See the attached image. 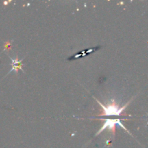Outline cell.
Returning <instances> with one entry per match:
<instances>
[{"label":"cell","mask_w":148,"mask_h":148,"mask_svg":"<svg viewBox=\"0 0 148 148\" xmlns=\"http://www.w3.org/2000/svg\"><path fill=\"white\" fill-rule=\"evenodd\" d=\"M95 99L99 103V105L102 107L103 110V114L100 116H119L124 111V110L127 108L128 104L130 103V102H128L125 106L120 108L118 105L115 103V101L112 100L113 103L108 105L107 106H105L101 102H99V101H98L96 98H95Z\"/></svg>","instance_id":"6da1fadb"},{"label":"cell","mask_w":148,"mask_h":148,"mask_svg":"<svg viewBox=\"0 0 148 148\" xmlns=\"http://www.w3.org/2000/svg\"><path fill=\"white\" fill-rule=\"evenodd\" d=\"M10 60L12 61V69L10 71V72L7 73V75L8 74H10V72H12V71H15L16 73L18 74V71L19 69H21V70H23V68H22V66H23V64H22V60H23L24 59H23L22 60L19 61L18 60V57H16V59H12V58L10 57Z\"/></svg>","instance_id":"277c9868"},{"label":"cell","mask_w":148,"mask_h":148,"mask_svg":"<svg viewBox=\"0 0 148 148\" xmlns=\"http://www.w3.org/2000/svg\"><path fill=\"white\" fill-rule=\"evenodd\" d=\"M101 46H95V47L92 48V49H87V50H83V51H82L79 52V53H76V54H75V55H73V56L69 57L67 59V60L72 61V60H75V59H80V58L84 57V56H87L88 55L90 54V53H94V52L98 51L100 49H101Z\"/></svg>","instance_id":"3957f363"},{"label":"cell","mask_w":148,"mask_h":148,"mask_svg":"<svg viewBox=\"0 0 148 148\" xmlns=\"http://www.w3.org/2000/svg\"><path fill=\"white\" fill-rule=\"evenodd\" d=\"M104 120H105V123H104L103 126L101 127V129L98 132V133H96L95 136H97V135H98L99 134H101V133L102 132L103 130H105L106 129H107V128H108V130H111V131L112 132L113 134H115V130H116L115 127L116 124L117 125L120 126V127H122L124 130H127V129H126L125 127H124V125L121 124V120L120 119H104Z\"/></svg>","instance_id":"7a4b0ae2"}]
</instances>
